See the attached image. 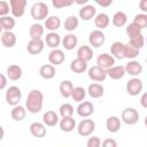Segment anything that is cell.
Returning a JSON list of instances; mask_svg holds the SVG:
<instances>
[{
  "mask_svg": "<svg viewBox=\"0 0 147 147\" xmlns=\"http://www.w3.org/2000/svg\"><path fill=\"white\" fill-rule=\"evenodd\" d=\"M44 103V94L39 90H31L26 96L25 109L31 114H38Z\"/></svg>",
  "mask_w": 147,
  "mask_h": 147,
  "instance_id": "obj_1",
  "label": "cell"
},
{
  "mask_svg": "<svg viewBox=\"0 0 147 147\" xmlns=\"http://www.w3.org/2000/svg\"><path fill=\"white\" fill-rule=\"evenodd\" d=\"M48 13H49L48 6L46 5V2H42V1H38V2L33 3L31 9H30L31 17L36 21L46 20L48 17Z\"/></svg>",
  "mask_w": 147,
  "mask_h": 147,
  "instance_id": "obj_2",
  "label": "cell"
},
{
  "mask_svg": "<svg viewBox=\"0 0 147 147\" xmlns=\"http://www.w3.org/2000/svg\"><path fill=\"white\" fill-rule=\"evenodd\" d=\"M5 99H6V102L9 105V106H17L20 105V101L22 99V91L18 86H9V88H7L6 91V94H5Z\"/></svg>",
  "mask_w": 147,
  "mask_h": 147,
  "instance_id": "obj_3",
  "label": "cell"
},
{
  "mask_svg": "<svg viewBox=\"0 0 147 147\" xmlns=\"http://www.w3.org/2000/svg\"><path fill=\"white\" fill-rule=\"evenodd\" d=\"M121 121H123L127 125H134L139 121V113L136 108L127 107L122 111L121 115Z\"/></svg>",
  "mask_w": 147,
  "mask_h": 147,
  "instance_id": "obj_4",
  "label": "cell"
},
{
  "mask_svg": "<svg viewBox=\"0 0 147 147\" xmlns=\"http://www.w3.org/2000/svg\"><path fill=\"white\" fill-rule=\"evenodd\" d=\"M94 130H95V122L90 118L83 119L77 126V132L80 137H88L94 132Z\"/></svg>",
  "mask_w": 147,
  "mask_h": 147,
  "instance_id": "obj_5",
  "label": "cell"
},
{
  "mask_svg": "<svg viewBox=\"0 0 147 147\" xmlns=\"http://www.w3.org/2000/svg\"><path fill=\"white\" fill-rule=\"evenodd\" d=\"M126 92L132 95V96H137L139 95L141 92H142V88H144V84H142V80L138 77H133L131 79H129V82L126 83Z\"/></svg>",
  "mask_w": 147,
  "mask_h": 147,
  "instance_id": "obj_6",
  "label": "cell"
},
{
  "mask_svg": "<svg viewBox=\"0 0 147 147\" xmlns=\"http://www.w3.org/2000/svg\"><path fill=\"white\" fill-rule=\"evenodd\" d=\"M26 0H10L9 1V7H10V13L13 17H22L25 13V7H26Z\"/></svg>",
  "mask_w": 147,
  "mask_h": 147,
  "instance_id": "obj_7",
  "label": "cell"
},
{
  "mask_svg": "<svg viewBox=\"0 0 147 147\" xmlns=\"http://www.w3.org/2000/svg\"><path fill=\"white\" fill-rule=\"evenodd\" d=\"M106 41V36L105 33L101 31V30H93L90 32L88 34V42L92 47H95V48H99L101 47Z\"/></svg>",
  "mask_w": 147,
  "mask_h": 147,
  "instance_id": "obj_8",
  "label": "cell"
},
{
  "mask_svg": "<svg viewBox=\"0 0 147 147\" xmlns=\"http://www.w3.org/2000/svg\"><path fill=\"white\" fill-rule=\"evenodd\" d=\"M87 75L90 77V79H92L93 82H103L107 78V72L105 69L98 67V65H93L87 70Z\"/></svg>",
  "mask_w": 147,
  "mask_h": 147,
  "instance_id": "obj_9",
  "label": "cell"
},
{
  "mask_svg": "<svg viewBox=\"0 0 147 147\" xmlns=\"http://www.w3.org/2000/svg\"><path fill=\"white\" fill-rule=\"evenodd\" d=\"M96 65L107 70L115 65V59L108 53H102L96 57Z\"/></svg>",
  "mask_w": 147,
  "mask_h": 147,
  "instance_id": "obj_10",
  "label": "cell"
},
{
  "mask_svg": "<svg viewBox=\"0 0 147 147\" xmlns=\"http://www.w3.org/2000/svg\"><path fill=\"white\" fill-rule=\"evenodd\" d=\"M44 47H45V42L42 39H30L26 49L31 55H38L44 51Z\"/></svg>",
  "mask_w": 147,
  "mask_h": 147,
  "instance_id": "obj_11",
  "label": "cell"
},
{
  "mask_svg": "<svg viewBox=\"0 0 147 147\" xmlns=\"http://www.w3.org/2000/svg\"><path fill=\"white\" fill-rule=\"evenodd\" d=\"M124 69H125V74H129L132 77H138L142 72V65H141V63L139 61H136V60L129 61L125 64Z\"/></svg>",
  "mask_w": 147,
  "mask_h": 147,
  "instance_id": "obj_12",
  "label": "cell"
},
{
  "mask_svg": "<svg viewBox=\"0 0 147 147\" xmlns=\"http://www.w3.org/2000/svg\"><path fill=\"white\" fill-rule=\"evenodd\" d=\"M94 113V106L91 101H82L77 107V114L80 117L87 118Z\"/></svg>",
  "mask_w": 147,
  "mask_h": 147,
  "instance_id": "obj_13",
  "label": "cell"
},
{
  "mask_svg": "<svg viewBox=\"0 0 147 147\" xmlns=\"http://www.w3.org/2000/svg\"><path fill=\"white\" fill-rule=\"evenodd\" d=\"M65 60V55H64V52L60 48H55V49H52L51 53L48 54V61L49 63L55 67V65H59L61 63H63Z\"/></svg>",
  "mask_w": 147,
  "mask_h": 147,
  "instance_id": "obj_14",
  "label": "cell"
},
{
  "mask_svg": "<svg viewBox=\"0 0 147 147\" xmlns=\"http://www.w3.org/2000/svg\"><path fill=\"white\" fill-rule=\"evenodd\" d=\"M78 15H79V18H82L83 21H90L95 17L96 9L93 5H85L79 9Z\"/></svg>",
  "mask_w": 147,
  "mask_h": 147,
  "instance_id": "obj_15",
  "label": "cell"
},
{
  "mask_svg": "<svg viewBox=\"0 0 147 147\" xmlns=\"http://www.w3.org/2000/svg\"><path fill=\"white\" fill-rule=\"evenodd\" d=\"M0 40H1L2 46H5L6 48H11L16 45L17 38H16V34L13 31H3L1 33Z\"/></svg>",
  "mask_w": 147,
  "mask_h": 147,
  "instance_id": "obj_16",
  "label": "cell"
},
{
  "mask_svg": "<svg viewBox=\"0 0 147 147\" xmlns=\"http://www.w3.org/2000/svg\"><path fill=\"white\" fill-rule=\"evenodd\" d=\"M30 133L34 138H44L46 136V126L44 123L40 122H33L30 124Z\"/></svg>",
  "mask_w": 147,
  "mask_h": 147,
  "instance_id": "obj_17",
  "label": "cell"
},
{
  "mask_svg": "<svg viewBox=\"0 0 147 147\" xmlns=\"http://www.w3.org/2000/svg\"><path fill=\"white\" fill-rule=\"evenodd\" d=\"M61 26V20L59 16H48L45 20L44 23V28H46V30H48L49 32H55L57 29H60Z\"/></svg>",
  "mask_w": 147,
  "mask_h": 147,
  "instance_id": "obj_18",
  "label": "cell"
},
{
  "mask_svg": "<svg viewBox=\"0 0 147 147\" xmlns=\"http://www.w3.org/2000/svg\"><path fill=\"white\" fill-rule=\"evenodd\" d=\"M44 42H45L48 47L55 49V48H57V47L60 46V44H61V37H60V34H59L57 32H48V33L46 34V37H45Z\"/></svg>",
  "mask_w": 147,
  "mask_h": 147,
  "instance_id": "obj_19",
  "label": "cell"
},
{
  "mask_svg": "<svg viewBox=\"0 0 147 147\" xmlns=\"http://www.w3.org/2000/svg\"><path fill=\"white\" fill-rule=\"evenodd\" d=\"M61 44H62V46L64 47V49L71 51V49H74V48L77 46V44H78V38H77V36H75L74 33H68V34H65V36L61 39Z\"/></svg>",
  "mask_w": 147,
  "mask_h": 147,
  "instance_id": "obj_20",
  "label": "cell"
},
{
  "mask_svg": "<svg viewBox=\"0 0 147 147\" xmlns=\"http://www.w3.org/2000/svg\"><path fill=\"white\" fill-rule=\"evenodd\" d=\"M6 74H7V78H9L10 80H18L21 79L22 75H23V70L20 65L17 64H10L7 70H6Z\"/></svg>",
  "mask_w": 147,
  "mask_h": 147,
  "instance_id": "obj_21",
  "label": "cell"
},
{
  "mask_svg": "<svg viewBox=\"0 0 147 147\" xmlns=\"http://www.w3.org/2000/svg\"><path fill=\"white\" fill-rule=\"evenodd\" d=\"M110 23V18L109 16L106 14V13H100V14H96L95 17H94V25L98 28V30H103L106 28H108Z\"/></svg>",
  "mask_w": 147,
  "mask_h": 147,
  "instance_id": "obj_22",
  "label": "cell"
},
{
  "mask_svg": "<svg viewBox=\"0 0 147 147\" xmlns=\"http://www.w3.org/2000/svg\"><path fill=\"white\" fill-rule=\"evenodd\" d=\"M77 57L85 61V62H88L90 60H92L93 57V49L91 46L88 45H83L80 46L78 49H77Z\"/></svg>",
  "mask_w": 147,
  "mask_h": 147,
  "instance_id": "obj_23",
  "label": "cell"
},
{
  "mask_svg": "<svg viewBox=\"0 0 147 147\" xmlns=\"http://www.w3.org/2000/svg\"><path fill=\"white\" fill-rule=\"evenodd\" d=\"M106 72H107V76L110 77L111 79L118 80V79H121V78L124 77V75H125V69H124L123 65H114V67L107 69Z\"/></svg>",
  "mask_w": 147,
  "mask_h": 147,
  "instance_id": "obj_24",
  "label": "cell"
},
{
  "mask_svg": "<svg viewBox=\"0 0 147 147\" xmlns=\"http://www.w3.org/2000/svg\"><path fill=\"white\" fill-rule=\"evenodd\" d=\"M87 93H88V95H90L91 98H93V99H99V98H101V96L103 95L105 88H103V86H102L101 84H99V83H92V84H90L88 87H87Z\"/></svg>",
  "mask_w": 147,
  "mask_h": 147,
  "instance_id": "obj_25",
  "label": "cell"
},
{
  "mask_svg": "<svg viewBox=\"0 0 147 147\" xmlns=\"http://www.w3.org/2000/svg\"><path fill=\"white\" fill-rule=\"evenodd\" d=\"M121 125H122V121L117 116H109L106 121V127L111 133L118 132L121 129Z\"/></svg>",
  "mask_w": 147,
  "mask_h": 147,
  "instance_id": "obj_26",
  "label": "cell"
},
{
  "mask_svg": "<svg viewBox=\"0 0 147 147\" xmlns=\"http://www.w3.org/2000/svg\"><path fill=\"white\" fill-rule=\"evenodd\" d=\"M124 46H125V44H123V42H121V41H115V42H113V45L110 46L111 56H113L114 59L123 60V59H124Z\"/></svg>",
  "mask_w": 147,
  "mask_h": 147,
  "instance_id": "obj_27",
  "label": "cell"
},
{
  "mask_svg": "<svg viewBox=\"0 0 147 147\" xmlns=\"http://www.w3.org/2000/svg\"><path fill=\"white\" fill-rule=\"evenodd\" d=\"M39 75L41 78L48 80V79H52L55 77L56 75V70H55V67H53L52 64H42L40 68H39Z\"/></svg>",
  "mask_w": 147,
  "mask_h": 147,
  "instance_id": "obj_28",
  "label": "cell"
},
{
  "mask_svg": "<svg viewBox=\"0 0 147 147\" xmlns=\"http://www.w3.org/2000/svg\"><path fill=\"white\" fill-rule=\"evenodd\" d=\"M42 122L45 126H55L59 124V115L54 110H47L42 115Z\"/></svg>",
  "mask_w": 147,
  "mask_h": 147,
  "instance_id": "obj_29",
  "label": "cell"
},
{
  "mask_svg": "<svg viewBox=\"0 0 147 147\" xmlns=\"http://www.w3.org/2000/svg\"><path fill=\"white\" fill-rule=\"evenodd\" d=\"M70 70L75 74H83L87 70V62L76 57L70 62Z\"/></svg>",
  "mask_w": 147,
  "mask_h": 147,
  "instance_id": "obj_30",
  "label": "cell"
},
{
  "mask_svg": "<svg viewBox=\"0 0 147 147\" xmlns=\"http://www.w3.org/2000/svg\"><path fill=\"white\" fill-rule=\"evenodd\" d=\"M10 116L16 122L23 121L25 118V116H26V109H25V107H23L21 105H17V106L13 107V109L10 111Z\"/></svg>",
  "mask_w": 147,
  "mask_h": 147,
  "instance_id": "obj_31",
  "label": "cell"
},
{
  "mask_svg": "<svg viewBox=\"0 0 147 147\" xmlns=\"http://www.w3.org/2000/svg\"><path fill=\"white\" fill-rule=\"evenodd\" d=\"M44 32H45V28L39 23L32 24L29 29V34L31 39H42Z\"/></svg>",
  "mask_w": 147,
  "mask_h": 147,
  "instance_id": "obj_32",
  "label": "cell"
},
{
  "mask_svg": "<svg viewBox=\"0 0 147 147\" xmlns=\"http://www.w3.org/2000/svg\"><path fill=\"white\" fill-rule=\"evenodd\" d=\"M111 22H113V25L116 26V28H122L124 25H126L127 23V16L124 11H116L111 18Z\"/></svg>",
  "mask_w": 147,
  "mask_h": 147,
  "instance_id": "obj_33",
  "label": "cell"
},
{
  "mask_svg": "<svg viewBox=\"0 0 147 147\" xmlns=\"http://www.w3.org/2000/svg\"><path fill=\"white\" fill-rule=\"evenodd\" d=\"M72 88H74V84H72L70 80H68V79L62 80V82L60 83V86H59L60 94H61L63 98H65V99L70 98L71 92H72Z\"/></svg>",
  "mask_w": 147,
  "mask_h": 147,
  "instance_id": "obj_34",
  "label": "cell"
},
{
  "mask_svg": "<svg viewBox=\"0 0 147 147\" xmlns=\"http://www.w3.org/2000/svg\"><path fill=\"white\" fill-rule=\"evenodd\" d=\"M78 24H79V20L77 16L75 15H70L68 16L65 20H64V23H63V26H64V30H67L68 32H72L75 31L77 28H78Z\"/></svg>",
  "mask_w": 147,
  "mask_h": 147,
  "instance_id": "obj_35",
  "label": "cell"
},
{
  "mask_svg": "<svg viewBox=\"0 0 147 147\" xmlns=\"http://www.w3.org/2000/svg\"><path fill=\"white\" fill-rule=\"evenodd\" d=\"M59 125L63 132H71L76 127V121L72 117H65L59 121Z\"/></svg>",
  "mask_w": 147,
  "mask_h": 147,
  "instance_id": "obj_36",
  "label": "cell"
},
{
  "mask_svg": "<svg viewBox=\"0 0 147 147\" xmlns=\"http://www.w3.org/2000/svg\"><path fill=\"white\" fill-rule=\"evenodd\" d=\"M0 26L3 31H11L15 26V18L9 15L0 17Z\"/></svg>",
  "mask_w": 147,
  "mask_h": 147,
  "instance_id": "obj_37",
  "label": "cell"
},
{
  "mask_svg": "<svg viewBox=\"0 0 147 147\" xmlns=\"http://www.w3.org/2000/svg\"><path fill=\"white\" fill-rule=\"evenodd\" d=\"M86 96V91L84 87L82 86H76L72 88V92H71V95L70 98H72L74 101L76 102H82Z\"/></svg>",
  "mask_w": 147,
  "mask_h": 147,
  "instance_id": "obj_38",
  "label": "cell"
},
{
  "mask_svg": "<svg viewBox=\"0 0 147 147\" xmlns=\"http://www.w3.org/2000/svg\"><path fill=\"white\" fill-rule=\"evenodd\" d=\"M140 51L134 48L133 46H131L130 44H125L124 46V59H130V60H134L138 55H139Z\"/></svg>",
  "mask_w": 147,
  "mask_h": 147,
  "instance_id": "obj_39",
  "label": "cell"
},
{
  "mask_svg": "<svg viewBox=\"0 0 147 147\" xmlns=\"http://www.w3.org/2000/svg\"><path fill=\"white\" fill-rule=\"evenodd\" d=\"M59 114L62 118H65V117H72L74 115V107L70 105V103H63L60 106V109H59Z\"/></svg>",
  "mask_w": 147,
  "mask_h": 147,
  "instance_id": "obj_40",
  "label": "cell"
},
{
  "mask_svg": "<svg viewBox=\"0 0 147 147\" xmlns=\"http://www.w3.org/2000/svg\"><path fill=\"white\" fill-rule=\"evenodd\" d=\"M129 44H130L131 46H133L134 48H137V49L140 51V49L144 47V45H145L144 34L141 33V34H139V36H136V37H133V38H130V39H129Z\"/></svg>",
  "mask_w": 147,
  "mask_h": 147,
  "instance_id": "obj_41",
  "label": "cell"
},
{
  "mask_svg": "<svg viewBox=\"0 0 147 147\" xmlns=\"http://www.w3.org/2000/svg\"><path fill=\"white\" fill-rule=\"evenodd\" d=\"M132 23H134L136 25H138L141 30H144L145 28H147V15L141 13V14H137L132 21Z\"/></svg>",
  "mask_w": 147,
  "mask_h": 147,
  "instance_id": "obj_42",
  "label": "cell"
},
{
  "mask_svg": "<svg viewBox=\"0 0 147 147\" xmlns=\"http://www.w3.org/2000/svg\"><path fill=\"white\" fill-rule=\"evenodd\" d=\"M141 31H142V30H141L138 25H136L134 23H130V24L126 26V29H125V32H126V34H127L129 38H133V37H136V36L141 34Z\"/></svg>",
  "mask_w": 147,
  "mask_h": 147,
  "instance_id": "obj_43",
  "label": "cell"
},
{
  "mask_svg": "<svg viewBox=\"0 0 147 147\" xmlns=\"http://www.w3.org/2000/svg\"><path fill=\"white\" fill-rule=\"evenodd\" d=\"M72 3H74L72 0H53L52 1V5L57 9H61V8H64V7H69Z\"/></svg>",
  "mask_w": 147,
  "mask_h": 147,
  "instance_id": "obj_44",
  "label": "cell"
},
{
  "mask_svg": "<svg viewBox=\"0 0 147 147\" xmlns=\"http://www.w3.org/2000/svg\"><path fill=\"white\" fill-rule=\"evenodd\" d=\"M10 11V7H9V2L5 1V0H0V17L7 16Z\"/></svg>",
  "mask_w": 147,
  "mask_h": 147,
  "instance_id": "obj_45",
  "label": "cell"
},
{
  "mask_svg": "<svg viewBox=\"0 0 147 147\" xmlns=\"http://www.w3.org/2000/svg\"><path fill=\"white\" fill-rule=\"evenodd\" d=\"M86 147H101V140L99 137L93 136L91 138H88L87 142H86Z\"/></svg>",
  "mask_w": 147,
  "mask_h": 147,
  "instance_id": "obj_46",
  "label": "cell"
},
{
  "mask_svg": "<svg viewBox=\"0 0 147 147\" xmlns=\"http://www.w3.org/2000/svg\"><path fill=\"white\" fill-rule=\"evenodd\" d=\"M101 147H118L117 141L113 138H107L101 142Z\"/></svg>",
  "mask_w": 147,
  "mask_h": 147,
  "instance_id": "obj_47",
  "label": "cell"
},
{
  "mask_svg": "<svg viewBox=\"0 0 147 147\" xmlns=\"http://www.w3.org/2000/svg\"><path fill=\"white\" fill-rule=\"evenodd\" d=\"M95 3L101 7H109L113 5V0H95Z\"/></svg>",
  "mask_w": 147,
  "mask_h": 147,
  "instance_id": "obj_48",
  "label": "cell"
},
{
  "mask_svg": "<svg viewBox=\"0 0 147 147\" xmlns=\"http://www.w3.org/2000/svg\"><path fill=\"white\" fill-rule=\"evenodd\" d=\"M7 86V76L3 74H0V91L3 90Z\"/></svg>",
  "mask_w": 147,
  "mask_h": 147,
  "instance_id": "obj_49",
  "label": "cell"
},
{
  "mask_svg": "<svg viewBox=\"0 0 147 147\" xmlns=\"http://www.w3.org/2000/svg\"><path fill=\"white\" fill-rule=\"evenodd\" d=\"M139 7H140V9L144 11V14L147 11V0H141L140 2H139Z\"/></svg>",
  "mask_w": 147,
  "mask_h": 147,
  "instance_id": "obj_50",
  "label": "cell"
},
{
  "mask_svg": "<svg viewBox=\"0 0 147 147\" xmlns=\"http://www.w3.org/2000/svg\"><path fill=\"white\" fill-rule=\"evenodd\" d=\"M146 99H147V94L146 93H142L141 99H140V103H141V106L144 108H147V101H146Z\"/></svg>",
  "mask_w": 147,
  "mask_h": 147,
  "instance_id": "obj_51",
  "label": "cell"
},
{
  "mask_svg": "<svg viewBox=\"0 0 147 147\" xmlns=\"http://www.w3.org/2000/svg\"><path fill=\"white\" fill-rule=\"evenodd\" d=\"M3 136H5V130H3V127L0 125V140H2Z\"/></svg>",
  "mask_w": 147,
  "mask_h": 147,
  "instance_id": "obj_52",
  "label": "cell"
},
{
  "mask_svg": "<svg viewBox=\"0 0 147 147\" xmlns=\"http://www.w3.org/2000/svg\"><path fill=\"white\" fill-rule=\"evenodd\" d=\"M76 3H78V5H86V3H87V0H83V1H77Z\"/></svg>",
  "mask_w": 147,
  "mask_h": 147,
  "instance_id": "obj_53",
  "label": "cell"
},
{
  "mask_svg": "<svg viewBox=\"0 0 147 147\" xmlns=\"http://www.w3.org/2000/svg\"><path fill=\"white\" fill-rule=\"evenodd\" d=\"M2 33V29H1V26H0V34Z\"/></svg>",
  "mask_w": 147,
  "mask_h": 147,
  "instance_id": "obj_54",
  "label": "cell"
}]
</instances>
